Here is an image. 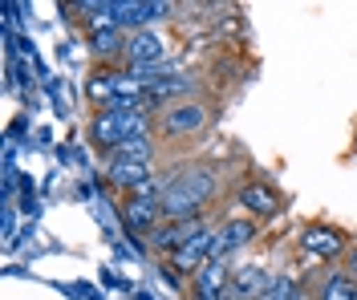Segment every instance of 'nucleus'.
I'll return each instance as SVG.
<instances>
[{
	"label": "nucleus",
	"mask_w": 357,
	"mask_h": 300,
	"mask_svg": "<svg viewBox=\"0 0 357 300\" xmlns=\"http://www.w3.org/2000/svg\"><path fill=\"white\" fill-rule=\"evenodd\" d=\"M211 195H215V171L211 166H187L183 175H171V187L158 199L162 223L203 219V207H207Z\"/></svg>",
	"instance_id": "f257e3e1"
},
{
	"label": "nucleus",
	"mask_w": 357,
	"mask_h": 300,
	"mask_svg": "<svg viewBox=\"0 0 357 300\" xmlns=\"http://www.w3.org/2000/svg\"><path fill=\"white\" fill-rule=\"evenodd\" d=\"M211 122V110L203 106V102H175V106H167L162 118H158V126H162V134L167 139H191V134H199L203 126Z\"/></svg>",
	"instance_id": "f03ea898"
},
{
	"label": "nucleus",
	"mask_w": 357,
	"mask_h": 300,
	"mask_svg": "<svg viewBox=\"0 0 357 300\" xmlns=\"http://www.w3.org/2000/svg\"><path fill=\"white\" fill-rule=\"evenodd\" d=\"M301 248H305L312 260L333 264V260H341V255H349V235L337 231V228H329V223H309L305 235H301Z\"/></svg>",
	"instance_id": "7ed1b4c3"
},
{
	"label": "nucleus",
	"mask_w": 357,
	"mask_h": 300,
	"mask_svg": "<svg viewBox=\"0 0 357 300\" xmlns=\"http://www.w3.org/2000/svg\"><path fill=\"white\" fill-rule=\"evenodd\" d=\"M207 260H215V231H211V228L199 231L195 239H187L178 252H171V268L183 272V276H195Z\"/></svg>",
	"instance_id": "20e7f679"
},
{
	"label": "nucleus",
	"mask_w": 357,
	"mask_h": 300,
	"mask_svg": "<svg viewBox=\"0 0 357 300\" xmlns=\"http://www.w3.org/2000/svg\"><path fill=\"white\" fill-rule=\"evenodd\" d=\"M191 90H195V77H187V73H167V77H158V81L146 86L142 106H162V110H167V106H175V102H187Z\"/></svg>",
	"instance_id": "39448f33"
},
{
	"label": "nucleus",
	"mask_w": 357,
	"mask_h": 300,
	"mask_svg": "<svg viewBox=\"0 0 357 300\" xmlns=\"http://www.w3.org/2000/svg\"><path fill=\"white\" fill-rule=\"evenodd\" d=\"M122 223H126L130 231H155L158 223H162L158 199H155V195H146V191L126 195V203H122Z\"/></svg>",
	"instance_id": "423d86ee"
},
{
	"label": "nucleus",
	"mask_w": 357,
	"mask_h": 300,
	"mask_svg": "<svg viewBox=\"0 0 357 300\" xmlns=\"http://www.w3.org/2000/svg\"><path fill=\"white\" fill-rule=\"evenodd\" d=\"M89 142H93L102 155H114V150L126 142L122 114H118V110H98V114H93V122H89Z\"/></svg>",
	"instance_id": "0eeeda50"
},
{
	"label": "nucleus",
	"mask_w": 357,
	"mask_h": 300,
	"mask_svg": "<svg viewBox=\"0 0 357 300\" xmlns=\"http://www.w3.org/2000/svg\"><path fill=\"white\" fill-rule=\"evenodd\" d=\"M162 57H167V45L155 29H142V33L126 37V61L130 65H162Z\"/></svg>",
	"instance_id": "6e6552de"
},
{
	"label": "nucleus",
	"mask_w": 357,
	"mask_h": 300,
	"mask_svg": "<svg viewBox=\"0 0 357 300\" xmlns=\"http://www.w3.org/2000/svg\"><path fill=\"white\" fill-rule=\"evenodd\" d=\"M256 239V219H223L215 228V260H223L227 252H240Z\"/></svg>",
	"instance_id": "1a4fd4ad"
},
{
	"label": "nucleus",
	"mask_w": 357,
	"mask_h": 300,
	"mask_svg": "<svg viewBox=\"0 0 357 300\" xmlns=\"http://www.w3.org/2000/svg\"><path fill=\"white\" fill-rule=\"evenodd\" d=\"M106 179H110L118 191H126V195H134V191H142V187L151 183V162H130V159H110V166H106Z\"/></svg>",
	"instance_id": "9d476101"
},
{
	"label": "nucleus",
	"mask_w": 357,
	"mask_h": 300,
	"mask_svg": "<svg viewBox=\"0 0 357 300\" xmlns=\"http://www.w3.org/2000/svg\"><path fill=\"white\" fill-rule=\"evenodd\" d=\"M240 207L252 211V215H276V211H280V195H276V187H268L264 179H252V183L240 187Z\"/></svg>",
	"instance_id": "9b49d317"
},
{
	"label": "nucleus",
	"mask_w": 357,
	"mask_h": 300,
	"mask_svg": "<svg viewBox=\"0 0 357 300\" xmlns=\"http://www.w3.org/2000/svg\"><path fill=\"white\" fill-rule=\"evenodd\" d=\"M268 272L260 268V264H240L236 272H231V292L240 300H260L264 297V288H268Z\"/></svg>",
	"instance_id": "f8f14e48"
},
{
	"label": "nucleus",
	"mask_w": 357,
	"mask_h": 300,
	"mask_svg": "<svg viewBox=\"0 0 357 300\" xmlns=\"http://www.w3.org/2000/svg\"><path fill=\"white\" fill-rule=\"evenodd\" d=\"M317 300H357V280L349 272H329L317 288Z\"/></svg>",
	"instance_id": "ddd939ff"
},
{
	"label": "nucleus",
	"mask_w": 357,
	"mask_h": 300,
	"mask_svg": "<svg viewBox=\"0 0 357 300\" xmlns=\"http://www.w3.org/2000/svg\"><path fill=\"white\" fill-rule=\"evenodd\" d=\"M114 93H118V73H110V70H98L86 81V97L89 102H98L102 110H110L114 106Z\"/></svg>",
	"instance_id": "4468645a"
},
{
	"label": "nucleus",
	"mask_w": 357,
	"mask_h": 300,
	"mask_svg": "<svg viewBox=\"0 0 357 300\" xmlns=\"http://www.w3.org/2000/svg\"><path fill=\"white\" fill-rule=\"evenodd\" d=\"M89 53H93L98 61H114L118 53H126V37H122V29L93 33V37H89Z\"/></svg>",
	"instance_id": "2eb2a0df"
},
{
	"label": "nucleus",
	"mask_w": 357,
	"mask_h": 300,
	"mask_svg": "<svg viewBox=\"0 0 357 300\" xmlns=\"http://www.w3.org/2000/svg\"><path fill=\"white\" fill-rule=\"evenodd\" d=\"M151 155H155V142H151V134H130V139L122 142L118 150H114L110 159H130V162H151Z\"/></svg>",
	"instance_id": "dca6fc26"
},
{
	"label": "nucleus",
	"mask_w": 357,
	"mask_h": 300,
	"mask_svg": "<svg viewBox=\"0 0 357 300\" xmlns=\"http://www.w3.org/2000/svg\"><path fill=\"white\" fill-rule=\"evenodd\" d=\"M296 297H301V284H296V276H272L260 300H296Z\"/></svg>",
	"instance_id": "f3484780"
},
{
	"label": "nucleus",
	"mask_w": 357,
	"mask_h": 300,
	"mask_svg": "<svg viewBox=\"0 0 357 300\" xmlns=\"http://www.w3.org/2000/svg\"><path fill=\"white\" fill-rule=\"evenodd\" d=\"M345 272H349V276L357 280V244H354V248H349V268H345Z\"/></svg>",
	"instance_id": "a211bd4d"
},
{
	"label": "nucleus",
	"mask_w": 357,
	"mask_h": 300,
	"mask_svg": "<svg viewBox=\"0 0 357 300\" xmlns=\"http://www.w3.org/2000/svg\"><path fill=\"white\" fill-rule=\"evenodd\" d=\"M296 300H309V297H305V292H301V297H296Z\"/></svg>",
	"instance_id": "6ab92c4d"
}]
</instances>
